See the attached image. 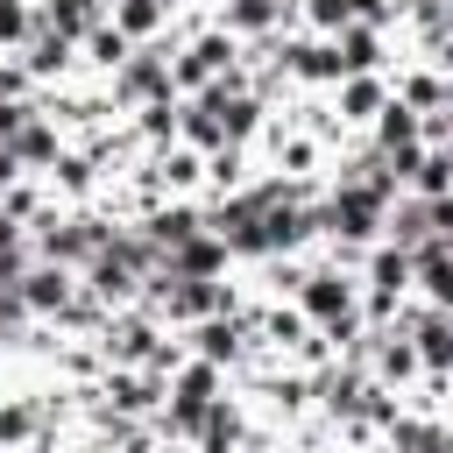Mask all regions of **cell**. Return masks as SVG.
<instances>
[{"label":"cell","instance_id":"83f0119b","mask_svg":"<svg viewBox=\"0 0 453 453\" xmlns=\"http://www.w3.org/2000/svg\"><path fill=\"white\" fill-rule=\"evenodd\" d=\"M439 113H446V120H453V78H446V99H439Z\"/></svg>","mask_w":453,"mask_h":453},{"label":"cell","instance_id":"30bf717a","mask_svg":"<svg viewBox=\"0 0 453 453\" xmlns=\"http://www.w3.org/2000/svg\"><path fill=\"white\" fill-rule=\"evenodd\" d=\"M35 21H42V28H57L64 42H85V35L106 21V7H99V0H50Z\"/></svg>","mask_w":453,"mask_h":453},{"label":"cell","instance_id":"5b68a950","mask_svg":"<svg viewBox=\"0 0 453 453\" xmlns=\"http://www.w3.org/2000/svg\"><path fill=\"white\" fill-rule=\"evenodd\" d=\"M163 269H177V276H205V283H212V276L226 269V241H219L212 226H198L191 241H177V248L163 255Z\"/></svg>","mask_w":453,"mask_h":453},{"label":"cell","instance_id":"d4e9b609","mask_svg":"<svg viewBox=\"0 0 453 453\" xmlns=\"http://www.w3.org/2000/svg\"><path fill=\"white\" fill-rule=\"evenodd\" d=\"M28 113H35V106H21V99H0V142H14V127H21Z\"/></svg>","mask_w":453,"mask_h":453},{"label":"cell","instance_id":"8fae6325","mask_svg":"<svg viewBox=\"0 0 453 453\" xmlns=\"http://www.w3.org/2000/svg\"><path fill=\"white\" fill-rule=\"evenodd\" d=\"M198 226H205V212H198V205H156L142 234L156 241V255H170V248H177V241H191Z\"/></svg>","mask_w":453,"mask_h":453},{"label":"cell","instance_id":"7a4b0ae2","mask_svg":"<svg viewBox=\"0 0 453 453\" xmlns=\"http://www.w3.org/2000/svg\"><path fill=\"white\" fill-rule=\"evenodd\" d=\"M99 248H106V226L85 219V212H78V219H57V212H50V219L35 226V255H42V262H64V269H71V262H92Z\"/></svg>","mask_w":453,"mask_h":453},{"label":"cell","instance_id":"ba28073f","mask_svg":"<svg viewBox=\"0 0 453 453\" xmlns=\"http://www.w3.org/2000/svg\"><path fill=\"white\" fill-rule=\"evenodd\" d=\"M333 57H340V78H354V71H375V64H382V35H375L368 21H347V28L333 35Z\"/></svg>","mask_w":453,"mask_h":453},{"label":"cell","instance_id":"44dd1931","mask_svg":"<svg viewBox=\"0 0 453 453\" xmlns=\"http://www.w3.org/2000/svg\"><path fill=\"white\" fill-rule=\"evenodd\" d=\"M134 113H142V134H149V142L177 134V99H156V106H134Z\"/></svg>","mask_w":453,"mask_h":453},{"label":"cell","instance_id":"ffe728a7","mask_svg":"<svg viewBox=\"0 0 453 453\" xmlns=\"http://www.w3.org/2000/svg\"><path fill=\"white\" fill-rule=\"evenodd\" d=\"M35 432V403H0V446H21Z\"/></svg>","mask_w":453,"mask_h":453},{"label":"cell","instance_id":"ac0fdd59","mask_svg":"<svg viewBox=\"0 0 453 453\" xmlns=\"http://www.w3.org/2000/svg\"><path fill=\"white\" fill-rule=\"evenodd\" d=\"M85 50H92V64H99V71H120V64H127V50H134V42H127V35H120V28H113V21H99V28H92V35H85Z\"/></svg>","mask_w":453,"mask_h":453},{"label":"cell","instance_id":"6da1fadb","mask_svg":"<svg viewBox=\"0 0 453 453\" xmlns=\"http://www.w3.org/2000/svg\"><path fill=\"white\" fill-rule=\"evenodd\" d=\"M297 319H311V326H326L333 340L354 326V276H340V269H311V276H297Z\"/></svg>","mask_w":453,"mask_h":453},{"label":"cell","instance_id":"3957f363","mask_svg":"<svg viewBox=\"0 0 453 453\" xmlns=\"http://www.w3.org/2000/svg\"><path fill=\"white\" fill-rule=\"evenodd\" d=\"M113 92H120L127 106L177 99V85H170V57H163V50H127V64L113 71Z\"/></svg>","mask_w":453,"mask_h":453},{"label":"cell","instance_id":"277c9868","mask_svg":"<svg viewBox=\"0 0 453 453\" xmlns=\"http://www.w3.org/2000/svg\"><path fill=\"white\" fill-rule=\"evenodd\" d=\"M14 290H21V304H28L35 319H57V311L71 304V290H78V283H71V269H64V262H42V255H35V262L21 269V283H14Z\"/></svg>","mask_w":453,"mask_h":453},{"label":"cell","instance_id":"cb8c5ba5","mask_svg":"<svg viewBox=\"0 0 453 453\" xmlns=\"http://www.w3.org/2000/svg\"><path fill=\"white\" fill-rule=\"evenodd\" d=\"M191 177H198V156H191V149L163 156V184H191Z\"/></svg>","mask_w":453,"mask_h":453},{"label":"cell","instance_id":"2e32d148","mask_svg":"<svg viewBox=\"0 0 453 453\" xmlns=\"http://www.w3.org/2000/svg\"><path fill=\"white\" fill-rule=\"evenodd\" d=\"M368 276H375V290H382V297H403V290H411V255L382 241V248H375V262H368Z\"/></svg>","mask_w":453,"mask_h":453},{"label":"cell","instance_id":"4fadbf2b","mask_svg":"<svg viewBox=\"0 0 453 453\" xmlns=\"http://www.w3.org/2000/svg\"><path fill=\"white\" fill-rule=\"evenodd\" d=\"M389 106V85L375 78V71H354L347 85H340V120H375Z\"/></svg>","mask_w":453,"mask_h":453},{"label":"cell","instance_id":"52a82bcc","mask_svg":"<svg viewBox=\"0 0 453 453\" xmlns=\"http://www.w3.org/2000/svg\"><path fill=\"white\" fill-rule=\"evenodd\" d=\"M418 368H432V375L453 368V311H446V304H432V311L418 319Z\"/></svg>","mask_w":453,"mask_h":453},{"label":"cell","instance_id":"5bb4252c","mask_svg":"<svg viewBox=\"0 0 453 453\" xmlns=\"http://www.w3.org/2000/svg\"><path fill=\"white\" fill-rule=\"evenodd\" d=\"M71 50H78V42H64L57 28H42V21H35V28H28V57H21V71H28V78H50V71H64V64H71Z\"/></svg>","mask_w":453,"mask_h":453},{"label":"cell","instance_id":"7402d4cb","mask_svg":"<svg viewBox=\"0 0 453 453\" xmlns=\"http://www.w3.org/2000/svg\"><path fill=\"white\" fill-rule=\"evenodd\" d=\"M304 21H311L319 35H340V28H347V0H304Z\"/></svg>","mask_w":453,"mask_h":453},{"label":"cell","instance_id":"9a60e30c","mask_svg":"<svg viewBox=\"0 0 453 453\" xmlns=\"http://www.w3.org/2000/svg\"><path fill=\"white\" fill-rule=\"evenodd\" d=\"M163 21H170V0H113V28L127 42H149Z\"/></svg>","mask_w":453,"mask_h":453},{"label":"cell","instance_id":"8992f818","mask_svg":"<svg viewBox=\"0 0 453 453\" xmlns=\"http://www.w3.org/2000/svg\"><path fill=\"white\" fill-rule=\"evenodd\" d=\"M0 149H14V163H21V170H50V163L64 156L57 120H42V113H28V120L14 127V142H0Z\"/></svg>","mask_w":453,"mask_h":453},{"label":"cell","instance_id":"7c38bea8","mask_svg":"<svg viewBox=\"0 0 453 453\" xmlns=\"http://www.w3.org/2000/svg\"><path fill=\"white\" fill-rule=\"evenodd\" d=\"M283 14H290V0H226V14H219V21H226V35L241 42V35H269Z\"/></svg>","mask_w":453,"mask_h":453},{"label":"cell","instance_id":"f1b7e54d","mask_svg":"<svg viewBox=\"0 0 453 453\" xmlns=\"http://www.w3.org/2000/svg\"><path fill=\"white\" fill-rule=\"evenodd\" d=\"M446 149H453V142H446Z\"/></svg>","mask_w":453,"mask_h":453},{"label":"cell","instance_id":"4316f807","mask_svg":"<svg viewBox=\"0 0 453 453\" xmlns=\"http://www.w3.org/2000/svg\"><path fill=\"white\" fill-rule=\"evenodd\" d=\"M432 50H439V78H453V35H439Z\"/></svg>","mask_w":453,"mask_h":453},{"label":"cell","instance_id":"603a6c76","mask_svg":"<svg viewBox=\"0 0 453 453\" xmlns=\"http://www.w3.org/2000/svg\"><path fill=\"white\" fill-rule=\"evenodd\" d=\"M50 184H64V191H85V184H92V163H85V156H57V163H50Z\"/></svg>","mask_w":453,"mask_h":453},{"label":"cell","instance_id":"d6986e66","mask_svg":"<svg viewBox=\"0 0 453 453\" xmlns=\"http://www.w3.org/2000/svg\"><path fill=\"white\" fill-rule=\"evenodd\" d=\"M28 28H35V7L28 0H0V42L14 50V42H28Z\"/></svg>","mask_w":453,"mask_h":453},{"label":"cell","instance_id":"484cf974","mask_svg":"<svg viewBox=\"0 0 453 453\" xmlns=\"http://www.w3.org/2000/svg\"><path fill=\"white\" fill-rule=\"evenodd\" d=\"M347 21H368V28H382V21H389V7H382V0H347Z\"/></svg>","mask_w":453,"mask_h":453},{"label":"cell","instance_id":"e0dca14e","mask_svg":"<svg viewBox=\"0 0 453 453\" xmlns=\"http://www.w3.org/2000/svg\"><path fill=\"white\" fill-rule=\"evenodd\" d=\"M106 396H113V411H120V418H134V411H149V403H156V382L120 368V375H106Z\"/></svg>","mask_w":453,"mask_h":453},{"label":"cell","instance_id":"9c48e42d","mask_svg":"<svg viewBox=\"0 0 453 453\" xmlns=\"http://www.w3.org/2000/svg\"><path fill=\"white\" fill-rule=\"evenodd\" d=\"M191 347H198V361H241V326L234 319H219V311H205V319H191Z\"/></svg>","mask_w":453,"mask_h":453}]
</instances>
